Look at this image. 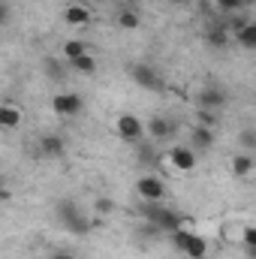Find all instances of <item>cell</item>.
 <instances>
[{"mask_svg":"<svg viewBox=\"0 0 256 259\" xmlns=\"http://www.w3.org/2000/svg\"><path fill=\"white\" fill-rule=\"evenodd\" d=\"M142 217L148 220V226H154V229H160V232H178V229H187V220L178 214V211H172V208H166L163 202H145L142 205Z\"/></svg>","mask_w":256,"mask_h":259,"instance_id":"6da1fadb","label":"cell"},{"mask_svg":"<svg viewBox=\"0 0 256 259\" xmlns=\"http://www.w3.org/2000/svg\"><path fill=\"white\" fill-rule=\"evenodd\" d=\"M58 217H61V223H64L66 232H72V235H88L94 226H100V217L97 220H91V217H84L81 211H78V205L75 202H58Z\"/></svg>","mask_w":256,"mask_h":259,"instance_id":"7a4b0ae2","label":"cell"},{"mask_svg":"<svg viewBox=\"0 0 256 259\" xmlns=\"http://www.w3.org/2000/svg\"><path fill=\"white\" fill-rule=\"evenodd\" d=\"M169 241H172L175 250H181L187 259H205V253H208V241H205L202 235H196L193 229H178V232H172Z\"/></svg>","mask_w":256,"mask_h":259,"instance_id":"3957f363","label":"cell"},{"mask_svg":"<svg viewBox=\"0 0 256 259\" xmlns=\"http://www.w3.org/2000/svg\"><path fill=\"white\" fill-rule=\"evenodd\" d=\"M226 103H229V97H226V91L217 88V84H205V88L196 94V106H199V112H220Z\"/></svg>","mask_w":256,"mask_h":259,"instance_id":"277c9868","label":"cell"},{"mask_svg":"<svg viewBox=\"0 0 256 259\" xmlns=\"http://www.w3.org/2000/svg\"><path fill=\"white\" fill-rule=\"evenodd\" d=\"M81 109H84V100H81L78 94H72V91L55 94V97H52V112L61 115V118H75Z\"/></svg>","mask_w":256,"mask_h":259,"instance_id":"5b68a950","label":"cell"},{"mask_svg":"<svg viewBox=\"0 0 256 259\" xmlns=\"http://www.w3.org/2000/svg\"><path fill=\"white\" fill-rule=\"evenodd\" d=\"M115 130L124 142H142L148 133V124H142V118H136V115H121L115 121Z\"/></svg>","mask_w":256,"mask_h":259,"instance_id":"8992f818","label":"cell"},{"mask_svg":"<svg viewBox=\"0 0 256 259\" xmlns=\"http://www.w3.org/2000/svg\"><path fill=\"white\" fill-rule=\"evenodd\" d=\"M130 75H133V81H136L139 88H145V91H163V75H160L151 64H136L130 69Z\"/></svg>","mask_w":256,"mask_h":259,"instance_id":"52a82bcc","label":"cell"},{"mask_svg":"<svg viewBox=\"0 0 256 259\" xmlns=\"http://www.w3.org/2000/svg\"><path fill=\"white\" fill-rule=\"evenodd\" d=\"M136 190H139V196L145 202H163L166 199V184L157 175H142L139 184H136Z\"/></svg>","mask_w":256,"mask_h":259,"instance_id":"ba28073f","label":"cell"},{"mask_svg":"<svg viewBox=\"0 0 256 259\" xmlns=\"http://www.w3.org/2000/svg\"><path fill=\"white\" fill-rule=\"evenodd\" d=\"M169 163L178 169V172H193L196 169V151H193L190 145H175L172 151H169Z\"/></svg>","mask_w":256,"mask_h":259,"instance_id":"9c48e42d","label":"cell"},{"mask_svg":"<svg viewBox=\"0 0 256 259\" xmlns=\"http://www.w3.org/2000/svg\"><path fill=\"white\" fill-rule=\"evenodd\" d=\"M148 136H151L154 142L172 139V136H175V121H169V118H163V115L151 118V121H148Z\"/></svg>","mask_w":256,"mask_h":259,"instance_id":"30bf717a","label":"cell"},{"mask_svg":"<svg viewBox=\"0 0 256 259\" xmlns=\"http://www.w3.org/2000/svg\"><path fill=\"white\" fill-rule=\"evenodd\" d=\"M214 139H217V133H214V127L196 124V127L190 130V148H193V151H208V148L214 145Z\"/></svg>","mask_w":256,"mask_h":259,"instance_id":"8fae6325","label":"cell"},{"mask_svg":"<svg viewBox=\"0 0 256 259\" xmlns=\"http://www.w3.org/2000/svg\"><path fill=\"white\" fill-rule=\"evenodd\" d=\"M39 151H42V157H52V160H61L66 154V142L61 136H55V133H49V136H42L39 139Z\"/></svg>","mask_w":256,"mask_h":259,"instance_id":"7c38bea8","label":"cell"},{"mask_svg":"<svg viewBox=\"0 0 256 259\" xmlns=\"http://www.w3.org/2000/svg\"><path fill=\"white\" fill-rule=\"evenodd\" d=\"M64 18H66V24H72V27H84L91 21V9L81 6V3H72V6L64 9Z\"/></svg>","mask_w":256,"mask_h":259,"instance_id":"4fadbf2b","label":"cell"},{"mask_svg":"<svg viewBox=\"0 0 256 259\" xmlns=\"http://www.w3.org/2000/svg\"><path fill=\"white\" fill-rule=\"evenodd\" d=\"M229 169H232L235 178H250V172H253V157H250V154H235L232 163H229Z\"/></svg>","mask_w":256,"mask_h":259,"instance_id":"5bb4252c","label":"cell"},{"mask_svg":"<svg viewBox=\"0 0 256 259\" xmlns=\"http://www.w3.org/2000/svg\"><path fill=\"white\" fill-rule=\"evenodd\" d=\"M235 39H238L244 49L256 52V21H247V24H241V27L235 30Z\"/></svg>","mask_w":256,"mask_h":259,"instance_id":"9a60e30c","label":"cell"},{"mask_svg":"<svg viewBox=\"0 0 256 259\" xmlns=\"http://www.w3.org/2000/svg\"><path fill=\"white\" fill-rule=\"evenodd\" d=\"M21 124V112L15 106H0V127L3 130H15Z\"/></svg>","mask_w":256,"mask_h":259,"instance_id":"2e32d148","label":"cell"},{"mask_svg":"<svg viewBox=\"0 0 256 259\" xmlns=\"http://www.w3.org/2000/svg\"><path fill=\"white\" fill-rule=\"evenodd\" d=\"M42 69H46L49 81H64V78H66V66L61 64L58 58H46V64H42Z\"/></svg>","mask_w":256,"mask_h":259,"instance_id":"e0dca14e","label":"cell"},{"mask_svg":"<svg viewBox=\"0 0 256 259\" xmlns=\"http://www.w3.org/2000/svg\"><path fill=\"white\" fill-rule=\"evenodd\" d=\"M66 64L72 66L75 72H81V75H91V72H97V58H94V55H81V58H75V61H66Z\"/></svg>","mask_w":256,"mask_h":259,"instance_id":"ac0fdd59","label":"cell"},{"mask_svg":"<svg viewBox=\"0 0 256 259\" xmlns=\"http://www.w3.org/2000/svg\"><path fill=\"white\" fill-rule=\"evenodd\" d=\"M139 24H142V18H139L136 9H121V12H118V27H121V30H136Z\"/></svg>","mask_w":256,"mask_h":259,"instance_id":"d6986e66","label":"cell"},{"mask_svg":"<svg viewBox=\"0 0 256 259\" xmlns=\"http://www.w3.org/2000/svg\"><path fill=\"white\" fill-rule=\"evenodd\" d=\"M81 55H88V46H84V42L69 39V42L64 46V58H66V61H75V58H81Z\"/></svg>","mask_w":256,"mask_h":259,"instance_id":"ffe728a7","label":"cell"},{"mask_svg":"<svg viewBox=\"0 0 256 259\" xmlns=\"http://www.w3.org/2000/svg\"><path fill=\"white\" fill-rule=\"evenodd\" d=\"M238 145H241V151L247 154V151H256V130L253 127H244L238 133Z\"/></svg>","mask_w":256,"mask_h":259,"instance_id":"44dd1931","label":"cell"},{"mask_svg":"<svg viewBox=\"0 0 256 259\" xmlns=\"http://www.w3.org/2000/svg\"><path fill=\"white\" fill-rule=\"evenodd\" d=\"M241 244H244L250 253H256V226H247V229L241 232Z\"/></svg>","mask_w":256,"mask_h":259,"instance_id":"7402d4cb","label":"cell"},{"mask_svg":"<svg viewBox=\"0 0 256 259\" xmlns=\"http://www.w3.org/2000/svg\"><path fill=\"white\" fill-rule=\"evenodd\" d=\"M112 208H115V205H112V199H106V196H103V199H97V211H100V214H112Z\"/></svg>","mask_w":256,"mask_h":259,"instance_id":"603a6c76","label":"cell"},{"mask_svg":"<svg viewBox=\"0 0 256 259\" xmlns=\"http://www.w3.org/2000/svg\"><path fill=\"white\" fill-rule=\"evenodd\" d=\"M241 3H244V0H217V6H220V9H238Z\"/></svg>","mask_w":256,"mask_h":259,"instance_id":"cb8c5ba5","label":"cell"},{"mask_svg":"<svg viewBox=\"0 0 256 259\" xmlns=\"http://www.w3.org/2000/svg\"><path fill=\"white\" fill-rule=\"evenodd\" d=\"M52 259H75V253H69V250H55Z\"/></svg>","mask_w":256,"mask_h":259,"instance_id":"d4e9b609","label":"cell"},{"mask_svg":"<svg viewBox=\"0 0 256 259\" xmlns=\"http://www.w3.org/2000/svg\"><path fill=\"white\" fill-rule=\"evenodd\" d=\"M211 42L220 46V42H223V30H214V33H211Z\"/></svg>","mask_w":256,"mask_h":259,"instance_id":"484cf974","label":"cell"},{"mask_svg":"<svg viewBox=\"0 0 256 259\" xmlns=\"http://www.w3.org/2000/svg\"><path fill=\"white\" fill-rule=\"evenodd\" d=\"M166 3H172V6H184L187 0H166Z\"/></svg>","mask_w":256,"mask_h":259,"instance_id":"4316f807","label":"cell"}]
</instances>
